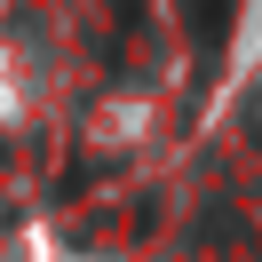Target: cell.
Masks as SVG:
<instances>
[{
    "mask_svg": "<svg viewBox=\"0 0 262 262\" xmlns=\"http://www.w3.org/2000/svg\"><path fill=\"white\" fill-rule=\"evenodd\" d=\"M230 16H238V0H191V32H199V48H214V40L230 32Z\"/></svg>",
    "mask_w": 262,
    "mask_h": 262,
    "instance_id": "6da1fadb",
    "label": "cell"
}]
</instances>
